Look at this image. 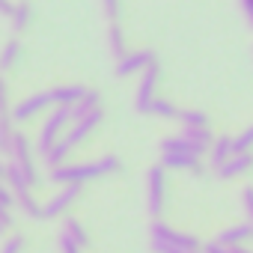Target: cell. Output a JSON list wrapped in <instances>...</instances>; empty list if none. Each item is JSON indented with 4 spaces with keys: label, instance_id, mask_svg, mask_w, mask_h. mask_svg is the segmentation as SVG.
Here are the masks:
<instances>
[{
    "label": "cell",
    "instance_id": "11",
    "mask_svg": "<svg viewBox=\"0 0 253 253\" xmlns=\"http://www.w3.org/2000/svg\"><path fill=\"white\" fill-rule=\"evenodd\" d=\"M63 235L72 238L78 247H89V232H86V226H84L78 217H72V214L63 217Z\"/></svg>",
    "mask_w": 253,
    "mask_h": 253
},
{
    "label": "cell",
    "instance_id": "14",
    "mask_svg": "<svg viewBox=\"0 0 253 253\" xmlns=\"http://www.w3.org/2000/svg\"><path fill=\"white\" fill-rule=\"evenodd\" d=\"M9 21H12V30H15V33L27 30V24L33 21V6L27 3V0H18V3H15V15H12Z\"/></svg>",
    "mask_w": 253,
    "mask_h": 253
},
{
    "label": "cell",
    "instance_id": "22",
    "mask_svg": "<svg viewBox=\"0 0 253 253\" xmlns=\"http://www.w3.org/2000/svg\"><path fill=\"white\" fill-rule=\"evenodd\" d=\"M6 179V161H0V182Z\"/></svg>",
    "mask_w": 253,
    "mask_h": 253
},
{
    "label": "cell",
    "instance_id": "1",
    "mask_svg": "<svg viewBox=\"0 0 253 253\" xmlns=\"http://www.w3.org/2000/svg\"><path fill=\"white\" fill-rule=\"evenodd\" d=\"M101 119H104V113H101V107L98 110H92V113H86V116H81V119H75L72 125H69V131L63 134V140L45 155V164H48V170H54V167H63V164H69V155L75 152V146L78 143H84L98 125H101Z\"/></svg>",
    "mask_w": 253,
    "mask_h": 253
},
{
    "label": "cell",
    "instance_id": "19",
    "mask_svg": "<svg viewBox=\"0 0 253 253\" xmlns=\"http://www.w3.org/2000/svg\"><path fill=\"white\" fill-rule=\"evenodd\" d=\"M104 12H107V18L116 24V15H119V0H104Z\"/></svg>",
    "mask_w": 253,
    "mask_h": 253
},
{
    "label": "cell",
    "instance_id": "13",
    "mask_svg": "<svg viewBox=\"0 0 253 253\" xmlns=\"http://www.w3.org/2000/svg\"><path fill=\"white\" fill-rule=\"evenodd\" d=\"M21 42L12 36L6 45H3V51H0V72H12L15 66H18V60H21Z\"/></svg>",
    "mask_w": 253,
    "mask_h": 253
},
{
    "label": "cell",
    "instance_id": "5",
    "mask_svg": "<svg viewBox=\"0 0 253 253\" xmlns=\"http://www.w3.org/2000/svg\"><path fill=\"white\" fill-rule=\"evenodd\" d=\"M54 110V98H51V89H42V92H30L27 98L15 101L12 107V122H30V119H39L42 113L48 116Z\"/></svg>",
    "mask_w": 253,
    "mask_h": 253
},
{
    "label": "cell",
    "instance_id": "7",
    "mask_svg": "<svg viewBox=\"0 0 253 253\" xmlns=\"http://www.w3.org/2000/svg\"><path fill=\"white\" fill-rule=\"evenodd\" d=\"M12 104H9V92H6V81L0 78V152L6 155L9 137H12Z\"/></svg>",
    "mask_w": 253,
    "mask_h": 253
},
{
    "label": "cell",
    "instance_id": "17",
    "mask_svg": "<svg viewBox=\"0 0 253 253\" xmlns=\"http://www.w3.org/2000/svg\"><path fill=\"white\" fill-rule=\"evenodd\" d=\"M107 39H110V51L122 60L125 57V45H122V33H119V27L116 24H110V33H107Z\"/></svg>",
    "mask_w": 253,
    "mask_h": 253
},
{
    "label": "cell",
    "instance_id": "16",
    "mask_svg": "<svg viewBox=\"0 0 253 253\" xmlns=\"http://www.w3.org/2000/svg\"><path fill=\"white\" fill-rule=\"evenodd\" d=\"M12 206H15V194H12V188H9L6 182H0V214H9Z\"/></svg>",
    "mask_w": 253,
    "mask_h": 253
},
{
    "label": "cell",
    "instance_id": "8",
    "mask_svg": "<svg viewBox=\"0 0 253 253\" xmlns=\"http://www.w3.org/2000/svg\"><path fill=\"white\" fill-rule=\"evenodd\" d=\"M86 86L81 84H63V86H54L51 89V98H54V107H66V110H75L84 98H86Z\"/></svg>",
    "mask_w": 253,
    "mask_h": 253
},
{
    "label": "cell",
    "instance_id": "12",
    "mask_svg": "<svg viewBox=\"0 0 253 253\" xmlns=\"http://www.w3.org/2000/svg\"><path fill=\"white\" fill-rule=\"evenodd\" d=\"M161 173H164L161 167H155V170L149 173V211H152V214L161 211V194H164V176H161Z\"/></svg>",
    "mask_w": 253,
    "mask_h": 253
},
{
    "label": "cell",
    "instance_id": "3",
    "mask_svg": "<svg viewBox=\"0 0 253 253\" xmlns=\"http://www.w3.org/2000/svg\"><path fill=\"white\" fill-rule=\"evenodd\" d=\"M6 167L18 170L33 188L42 182L39 179V167H36V146H33V140L24 131H12L9 146H6Z\"/></svg>",
    "mask_w": 253,
    "mask_h": 253
},
{
    "label": "cell",
    "instance_id": "21",
    "mask_svg": "<svg viewBox=\"0 0 253 253\" xmlns=\"http://www.w3.org/2000/svg\"><path fill=\"white\" fill-rule=\"evenodd\" d=\"M0 15H3V18L15 15V3H12V0H0Z\"/></svg>",
    "mask_w": 253,
    "mask_h": 253
},
{
    "label": "cell",
    "instance_id": "6",
    "mask_svg": "<svg viewBox=\"0 0 253 253\" xmlns=\"http://www.w3.org/2000/svg\"><path fill=\"white\" fill-rule=\"evenodd\" d=\"M78 194H81V188H78V185H66V188H60L57 194H51V197L42 203V214H45V220L66 217V211L75 206Z\"/></svg>",
    "mask_w": 253,
    "mask_h": 253
},
{
    "label": "cell",
    "instance_id": "10",
    "mask_svg": "<svg viewBox=\"0 0 253 253\" xmlns=\"http://www.w3.org/2000/svg\"><path fill=\"white\" fill-rule=\"evenodd\" d=\"M15 209H18L21 214L33 217V220H45V214H42V203L33 197V191H15Z\"/></svg>",
    "mask_w": 253,
    "mask_h": 253
},
{
    "label": "cell",
    "instance_id": "9",
    "mask_svg": "<svg viewBox=\"0 0 253 253\" xmlns=\"http://www.w3.org/2000/svg\"><path fill=\"white\" fill-rule=\"evenodd\" d=\"M155 63H152V51H134V54H125L119 63H116V75L119 78H128L134 72H149Z\"/></svg>",
    "mask_w": 253,
    "mask_h": 253
},
{
    "label": "cell",
    "instance_id": "18",
    "mask_svg": "<svg viewBox=\"0 0 253 253\" xmlns=\"http://www.w3.org/2000/svg\"><path fill=\"white\" fill-rule=\"evenodd\" d=\"M57 253H84V247H78L72 238H66V235L60 232V238H57Z\"/></svg>",
    "mask_w": 253,
    "mask_h": 253
},
{
    "label": "cell",
    "instance_id": "4",
    "mask_svg": "<svg viewBox=\"0 0 253 253\" xmlns=\"http://www.w3.org/2000/svg\"><path fill=\"white\" fill-rule=\"evenodd\" d=\"M72 122H75V116H72V110H66V107H54V110L42 119L39 131H36V140H33V146H36V152H39L42 158L63 140V134L69 131Z\"/></svg>",
    "mask_w": 253,
    "mask_h": 253
},
{
    "label": "cell",
    "instance_id": "15",
    "mask_svg": "<svg viewBox=\"0 0 253 253\" xmlns=\"http://www.w3.org/2000/svg\"><path fill=\"white\" fill-rule=\"evenodd\" d=\"M24 235H18V232H9L6 238H3V244H0V253H24Z\"/></svg>",
    "mask_w": 253,
    "mask_h": 253
},
{
    "label": "cell",
    "instance_id": "2",
    "mask_svg": "<svg viewBox=\"0 0 253 253\" xmlns=\"http://www.w3.org/2000/svg\"><path fill=\"white\" fill-rule=\"evenodd\" d=\"M119 170V158L116 155H104L98 161H89V164H63V167H54L48 170V182L66 188V185H84V182H92V179H101L107 173Z\"/></svg>",
    "mask_w": 253,
    "mask_h": 253
},
{
    "label": "cell",
    "instance_id": "20",
    "mask_svg": "<svg viewBox=\"0 0 253 253\" xmlns=\"http://www.w3.org/2000/svg\"><path fill=\"white\" fill-rule=\"evenodd\" d=\"M12 229V214H0V238H6Z\"/></svg>",
    "mask_w": 253,
    "mask_h": 253
}]
</instances>
